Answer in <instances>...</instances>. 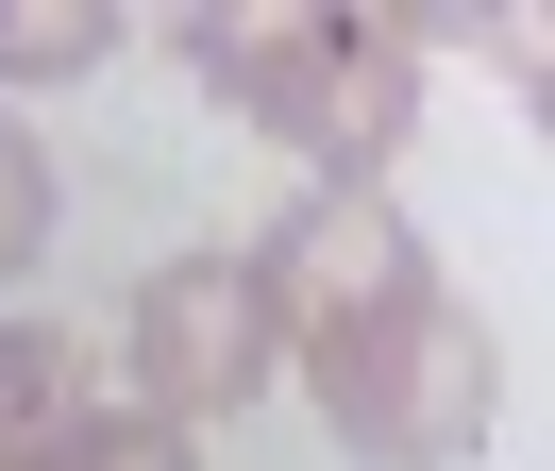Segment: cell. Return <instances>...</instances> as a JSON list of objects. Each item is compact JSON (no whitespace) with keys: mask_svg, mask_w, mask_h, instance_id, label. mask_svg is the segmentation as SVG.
<instances>
[{"mask_svg":"<svg viewBox=\"0 0 555 471\" xmlns=\"http://www.w3.org/2000/svg\"><path fill=\"white\" fill-rule=\"evenodd\" d=\"M169 51L203 101L286 135L320 186H387V152L421 118V51L387 17H337V0H203V17H169Z\"/></svg>","mask_w":555,"mask_h":471,"instance_id":"obj_1","label":"cell"},{"mask_svg":"<svg viewBox=\"0 0 555 471\" xmlns=\"http://www.w3.org/2000/svg\"><path fill=\"white\" fill-rule=\"evenodd\" d=\"M304 387H320V421H337L353 471H454V455L505 437V354H488V320L454 287H404L353 336H320Z\"/></svg>","mask_w":555,"mask_h":471,"instance_id":"obj_2","label":"cell"},{"mask_svg":"<svg viewBox=\"0 0 555 471\" xmlns=\"http://www.w3.org/2000/svg\"><path fill=\"white\" fill-rule=\"evenodd\" d=\"M135 421H169V437H203V421H236L253 387L286 370V336H270V287H253V253H169L135 287Z\"/></svg>","mask_w":555,"mask_h":471,"instance_id":"obj_3","label":"cell"},{"mask_svg":"<svg viewBox=\"0 0 555 471\" xmlns=\"http://www.w3.org/2000/svg\"><path fill=\"white\" fill-rule=\"evenodd\" d=\"M253 287H270V336H286V354H320V336H353L371 303L438 287V253L404 236L387 186H304L270 236H253Z\"/></svg>","mask_w":555,"mask_h":471,"instance_id":"obj_4","label":"cell"},{"mask_svg":"<svg viewBox=\"0 0 555 471\" xmlns=\"http://www.w3.org/2000/svg\"><path fill=\"white\" fill-rule=\"evenodd\" d=\"M85 336H51V320H0V471H51L85 437Z\"/></svg>","mask_w":555,"mask_h":471,"instance_id":"obj_5","label":"cell"},{"mask_svg":"<svg viewBox=\"0 0 555 471\" xmlns=\"http://www.w3.org/2000/svg\"><path fill=\"white\" fill-rule=\"evenodd\" d=\"M102 51H118L102 0H0V85H85Z\"/></svg>","mask_w":555,"mask_h":471,"instance_id":"obj_6","label":"cell"},{"mask_svg":"<svg viewBox=\"0 0 555 471\" xmlns=\"http://www.w3.org/2000/svg\"><path fill=\"white\" fill-rule=\"evenodd\" d=\"M51 471H203V437H169V421H135V404H85V437Z\"/></svg>","mask_w":555,"mask_h":471,"instance_id":"obj_7","label":"cell"},{"mask_svg":"<svg viewBox=\"0 0 555 471\" xmlns=\"http://www.w3.org/2000/svg\"><path fill=\"white\" fill-rule=\"evenodd\" d=\"M35 253H51V152H35L17 118H0V287H17Z\"/></svg>","mask_w":555,"mask_h":471,"instance_id":"obj_8","label":"cell"}]
</instances>
